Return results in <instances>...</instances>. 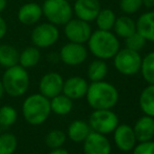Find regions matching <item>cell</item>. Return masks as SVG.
<instances>
[{"label":"cell","instance_id":"6da1fadb","mask_svg":"<svg viewBox=\"0 0 154 154\" xmlns=\"http://www.w3.org/2000/svg\"><path fill=\"white\" fill-rule=\"evenodd\" d=\"M87 103L92 109H111L119 101V91L114 85L104 80L91 82L86 92Z\"/></svg>","mask_w":154,"mask_h":154},{"label":"cell","instance_id":"7a4b0ae2","mask_svg":"<svg viewBox=\"0 0 154 154\" xmlns=\"http://www.w3.org/2000/svg\"><path fill=\"white\" fill-rule=\"evenodd\" d=\"M88 51L97 59L109 60L120 51L121 45L119 38L111 31L97 29L92 32L89 40L87 41Z\"/></svg>","mask_w":154,"mask_h":154},{"label":"cell","instance_id":"3957f363","mask_svg":"<svg viewBox=\"0 0 154 154\" xmlns=\"http://www.w3.org/2000/svg\"><path fill=\"white\" fill-rule=\"evenodd\" d=\"M51 112V101L40 92L29 95L23 101V118L32 126H40L45 123Z\"/></svg>","mask_w":154,"mask_h":154},{"label":"cell","instance_id":"277c9868","mask_svg":"<svg viewBox=\"0 0 154 154\" xmlns=\"http://www.w3.org/2000/svg\"><path fill=\"white\" fill-rule=\"evenodd\" d=\"M1 82L6 94L12 97H19L29 90V75L24 67L17 64L5 69Z\"/></svg>","mask_w":154,"mask_h":154},{"label":"cell","instance_id":"5b68a950","mask_svg":"<svg viewBox=\"0 0 154 154\" xmlns=\"http://www.w3.org/2000/svg\"><path fill=\"white\" fill-rule=\"evenodd\" d=\"M41 6L46 20L57 26L64 25L73 16L72 5L67 0H44Z\"/></svg>","mask_w":154,"mask_h":154},{"label":"cell","instance_id":"8992f818","mask_svg":"<svg viewBox=\"0 0 154 154\" xmlns=\"http://www.w3.org/2000/svg\"><path fill=\"white\" fill-rule=\"evenodd\" d=\"M113 64L116 69L123 75H134L140 70L142 56L140 51L129 49L127 47L120 48L113 58Z\"/></svg>","mask_w":154,"mask_h":154},{"label":"cell","instance_id":"52a82bcc","mask_svg":"<svg viewBox=\"0 0 154 154\" xmlns=\"http://www.w3.org/2000/svg\"><path fill=\"white\" fill-rule=\"evenodd\" d=\"M60 31L57 25L51 22H43L36 25L31 34V40L34 46L38 48H48L58 42Z\"/></svg>","mask_w":154,"mask_h":154},{"label":"cell","instance_id":"ba28073f","mask_svg":"<svg viewBox=\"0 0 154 154\" xmlns=\"http://www.w3.org/2000/svg\"><path fill=\"white\" fill-rule=\"evenodd\" d=\"M88 124L92 131L106 135L118 127L119 118L111 109H95L90 114Z\"/></svg>","mask_w":154,"mask_h":154},{"label":"cell","instance_id":"9c48e42d","mask_svg":"<svg viewBox=\"0 0 154 154\" xmlns=\"http://www.w3.org/2000/svg\"><path fill=\"white\" fill-rule=\"evenodd\" d=\"M63 26H64V35L69 42L85 44L92 34L89 22H86L79 18H71Z\"/></svg>","mask_w":154,"mask_h":154},{"label":"cell","instance_id":"30bf717a","mask_svg":"<svg viewBox=\"0 0 154 154\" xmlns=\"http://www.w3.org/2000/svg\"><path fill=\"white\" fill-rule=\"evenodd\" d=\"M88 56V49L84 44L69 42L64 44L60 49L59 58L68 66H78L85 62Z\"/></svg>","mask_w":154,"mask_h":154},{"label":"cell","instance_id":"8fae6325","mask_svg":"<svg viewBox=\"0 0 154 154\" xmlns=\"http://www.w3.org/2000/svg\"><path fill=\"white\" fill-rule=\"evenodd\" d=\"M64 79L59 72L51 71L43 75L39 82V92L51 100L62 93Z\"/></svg>","mask_w":154,"mask_h":154},{"label":"cell","instance_id":"7c38bea8","mask_svg":"<svg viewBox=\"0 0 154 154\" xmlns=\"http://www.w3.org/2000/svg\"><path fill=\"white\" fill-rule=\"evenodd\" d=\"M84 154H110L111 144L106 135L91 131L83 142Z\"/></svg>","mask_w":154,"mask_h":154},{"label":"cell","instance_id":"4fadbf2b","mask_svg":"<svg viewBox=\"0 0 154 154\" xmlns=\"http://www.w3.org/2000/svg\"><path fill=\"white\" fill-rule=\"evenodd\" d=\"M102 6L99 0H75L72 6L73 15L86 22L95 20Z\"/></svg>","mask_w":154,"mask_h":154},{"label":"cell","instance_id":"5bb4252c","mask_svg":"<svg viewBox=\"0 0 154 154\" xmlns=\"http://www.w3.org/2000/svg\"><path fill=\"white\" fill-rule=\"evenodd\" d=\"M114 143L116 147L123 152H129L136 145V137L134 134L133 128L129 125H118L114 129Z\"/></svg>","mask_w":154,"mask_h":154},{"label":"cell","instance_id":"9a60e30c","mask_svg":"<svg viewBox=\"0 0 154 154\" xmlns=\"http://www.w3.org/2000/svg\"><path fill=\"white\" fill-rule=\"evenodd\" d=\"M88 85L89 84L84 78L73 75V77L68 78L67 80H64L62 93H64L66 97H68L72 101L82 99L86 95Z\"/></svg>","mask_w":154,"mask_h":154},{"label":"cell","instance_id":"2e32d148","mask_svg":"<svg viewBox=\"0 0 154 154\" xmlns=\"http://www.w3.org/2000/svg\"><path fill=\"white\" fill-rule=\"evenodd\" d=\"M42 16V6L36 2L24 3L17 13L18 21L23 25H35L40 21Z\"/></svg>","mask_w":154,"mask_h":154},{"label":"cell","instance_id":"e0dca14e","mask_svg":"<svg viewBox=\"0 0 154 154\" xmlns=\"http://www.w3.org/2000/svg\"><path fill=\"white\" fill-rule=\"evenodd\" d=\"M133 131L137 142H147L154 138V118L144 116L134 124Z\"/></svg>","mask_w":154,"mask_h":154},{"label":"cell","instance_id":"ac0fdd59","mask_svg":"<svg viewBox=\"0 0 154 154\" xmlns=\"http://www.w3.org/2000/svg\"><path fill=\"white\" fill-rule=\"evenodd\" d=\"M136 22V32L147 41L154 43V11L142 14Z\"/></svg>","mask_w":154,"mask_h":154},{"label":"cell","instance_id":"d6986e66","mask_svg":"<svg viewBox=\"0 0 154 154\" xmlns=\"http://www.w3.org/2000/svg\"><path fill=\"white\" fill-rule=\"evenodd\" d=\"M112 29L118 38L126 39L136 32V22L131 17H129V15H123L116 17Z\"/></svg>","mask_w":154,"mask_h":154},{"label":"cell","instance_id":"ffe728a7","mask_svg":"<svg viewBox=\"0 0 154 154\" xmlns=\"http://www.w3.org/2000/svg\"><path fill=\"white\" fill-rule=\"evenodd\" d=\"M90 132H91V129L89 127V124L86 123L85 121L75 120L68 126L67 135L69 140H71L72 142L83 143Z\"/></svg>","mask_w":154,"mask_h":154},{"label":"cell","instance_id":"44dd1931","mask_svg":"<svg viewBox=\"0 0 154 154\" xmlns=\"http://www.w3.org/2000/svg\"><path fill=\"white\" fill-rule=\"evenodd\" d=\"M41 59L40 48L36 46H27L19 53V65L24 67L25 69L32 68L36 66Z\"/></svg>","mask_w":154,"mask_h":154},{"label":"cell","instance_id":"7402d4cb","mask_svg":"<svg viewBox=\"0 0 154 154\" xmlns=\"http://www.w3.org/2000/svg\"><path fill=\"white\" fill-rule=\"evenodd\" d=\"M19 63V51L11 44H0V66L4 68L15 66Z\"/></svg>","mask_w":154,"mask_h":154},{"label":"cell","instance_id":"603a6c76","mask_svg":"<svg viewBox=\"0 0 154 154\" xmlns=\"http://www.w3.org/2000/svg\"><path fill=\"white\" fill-rule=\"evenodd\" d=\"M49 101H51V112L58 114V116H66L72 110V100L66 97L64 93H60V94L51 97Z\"/></svg>","mask_w":154,"mask_h":154},{"label":"cell","instance_id":"cb8c5ba5","mask_svg":"<svg viewBox=\"0 0 154 154\" xmlns=\"http://www.w3.org/2000/svg\"><path fill=\"white\" fill-rule=\"evenodd\" d=\"M140 107L146 116L154 118V85L149 84L140 95Z\"/></svg>","mask_w":154,"mask_h":154},{"label":"cell","instance_id":"d4e9b609","mask_svg":"<svg viewBox=\"0 0 154 154\" xmlns=\"http://www.w3.org/2000/svg\"><path fill=\"white\" fill-rule=\"evenodd\" d=\"M107 73L108 65L105 60H93L87 68V77L91 82L102 81L106 78Z\"/></svg>","mask_w":154,"mask_h":154},{"label":"cell","instance_id":"484cf974","mask_svg":"<svg viewBox=\"0 0 154 154\" xmlns=\"http://www.w3.org/2000/svg\"><path fill=\"white\" fill-rule=\"evenodd\" d=\"M116 15L111 8H101L95 18V23L99 29L102 31H111L116 22Z\"/></svg>","mask_w":154,"mask_h":154},{"label":"cell","instance_id":"4316f807","mask_svg":"<svg viewBox=\"0 0 154 154\" xmlns=\"http://www.w3.org/2000/svg\"><path fill=\"white\" fill-rule=\"evenodd\" d=\"M140 71L147 83L154 85V51L147 54L142 59Z\"/></svg>","mask_w":154,"mask_h":154},{"label":"cell","instance_id":"83f0119b","mask_svg":"<svg viewBox=\"0 0 154 154\" xmlns=\"http://www.w3.org/2000/svg\"><path fill=\"white\" fill-rule=\"evenodd\" d=\"M18 147L16 135L10 132L0 133V154H14Z\"/></svg>","mask_w":154,"mask_h":154},{"label":"cell","instance_id":"f1b7e54d","mask_svg":"<svg viewBox=\"0 0 154 154\" xmlns=\"http://www.w3.org/2000/svg\"><path fill=\"white\" fill-rule=\"evenodd\" d=\"M66 142V134L59 129L51 130L45 136V145L51 149L60 148Z\"/></svg>","mask_w":154,"mask_h":154},{"label":"cell","instance_id":"f546056e","mask_svg":"<svg viewBox=\"0 0 154 154\" xmlns=\"http://www.w3.org/2000/svg\"><path fill=\"white\" fill-rule=\"evenodd\" d=\"M18 113L16 109L10 105L0 107V125L1 127H11L17 121Z\"/></svg>","mask_w":154,"mask_h":154},{"label":"cell","instance_id":"4dcf8cb0","mask_svg":"<svg viewBox=\"0 0 154 154\" xmlns=\"http://www.w3.org/2000/svg\"><path fill=\"white\" fill-rule=\"evenodd\" d=\"M147 40L140 35L137 32H135L134 34H132L131 36H129L128 38L125 39V45L127 48L132 49V51H142L143 48L146 45Z\"/></svg>","mask_w":154,"mask_h":154},{"label":"cell","instance_id":"1f68e13d","mask_svg":"<svg viewBox=\"0 0 154 154\" xmlns=\"http://www.w3.org/2000/svg\"><path fill=\"white\" fill-rule=\"evenodd\" d=\"M143 6V0H121L120 8L126 15H133Z\"/></svg>","mask_w":154,"mask_h":154},{"label":"cell","instance_id":"d6a6232c","mask_svg":"<svg viewBox=\"0 0 154 154\" xmlns=\"http://www.w3.org/2000/svg\"><path fill=\"white\" fill-rule=\"evenodd\" d=\"M132 154H154V142H140V144L135 145L132 149Z\"/></svg>","mask_w":154,"mask_h":154},{"label":"cell","instance_id":"836d02e7","mask_svg":"<svg viewBox=\"0 0 154 154\" xmlns=\"http://www.w3.org/2000/svg\"><path fill=\"white\" fill-rule=\"evenodd\" d=\"M6 32H8V24H6V21L0 16V40L5 37Z\"/></svg>","mask_w":154,"mask_h":154},{"label":"cell","instance_id":"e575fe53","mask_svg":"<svg viewBox=\"0 0 154 154\" xmlns=\"http://www.w3.org/2000/svg\"><path fill=\"white\" fill-rule=\"evenodd\" d=\"M48 154H69V152L66 150V149L60 147V148L51 149V150L48 152Z\"/></svg>","mask_w":154,"mask_h":154},{"label":"cell","instance_id":"d590c367","mask_svg":"<svg viewBox=\"0 0 154 154\" xmlns=\"http://www.w3.org/2000/svg\"><path fill=\"white\" fill-rule=\"evenodd\" d=\"M143 6L146 8H154V0H143Z\"/></svg>","mask_w":154,"mask_h":154},{"label":"cell","instance_id":"8d00e7d4","mask_svg":"<svg viewBox=\"0 0 154 154\" xmlns=\"http://www.w3.org/2000/svg\"><path fill=\"white\" fill-rule=\"evenodd\" d=\"M6 5H8V1L6 0H0V14L5 10Z\"/></svg>","mask_w":154,"mask_h":154},{"label":"cell","instance_id":"74e56055","mask_svg":"<svg viewBox=\"0 0 154 154\" xmlns=\"http://www.w3.org/2000/svg\"><path fill=\"white\" fill-rule=\"evenodd\" d=\"M4 88H3V85H2V82H1V80H0V100L2 99V97H3V94H4Z\"/></svg>","mask_w":154,"mask_h":154},{"label":"cell","instance_id":"f35d334b","mask_svg":"<svg viewBox=\"0 0 154 154\" xmlns=\"http://www.w3.org/2000/svg\"><path fill=\"white\" fill-rule=\"evenodd\" d=\"M67 1H69V2H71V1H73V2H75V0H67Z\"/></svg>","mask_w":154,"mask_h":154},{"label":"cell","instance_id":"ab89813d","mask_svg":"<svg viewBox=\"0 0 154 154\" xmlns=\"http://www.w3.org/2000/svg\"><path fill=\"white\" fill-rule=\"evenodd\" d=\"M1 128L2 127H1V125H0V133H1Z\"/></svg>","mask_w":154,"mask_h":154}]
</instances>
